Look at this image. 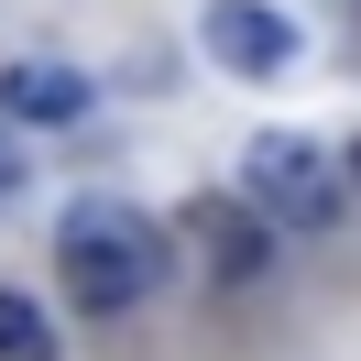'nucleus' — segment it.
<instances>
[{"label":"nucleus","instance_id":"nucleus-7","mask_svg":"<svg viewBox=\"0 0 361 361\" xmlns=\"http://www.w3.org/2000/svg\"><path fill=\"white\" fill-rule=\"evenodd\" d=\"M11 186H23V154H11V132H0V208H11Z\"/></svg>","mask_w":361,"mask_h":361},{"label":"nucleus","instance_id":"nucleus-5","mask_svg":"<svg viewBox=\"0 0 361 361\" xmlns=\"http://www.w3.org/2000/svg\"><path fill=\"white\" fill-rule=\"evenodd\" d=\"M208 55L219 66H241V77H274V66H295V23L274 11V0H208Z\"/></svg>","mask_w":361,"mask_h":361},{"label":"nucleus","instance_id":"nucleus-1","mask_svg":"<svg viewBox=\"0 0 361 361\" xmlns=\"http://www.w3.org/2000/svg\"><path fill=\"white\" fill-rule=\"evenodd\" d=\"M55 263H66V295L88 317H121L176 274V230L154 208H132V197H77L55 219Z\"/></svg>","mask_w":361,"mask_h":361},{"label":"nucleus","instance_id":"nucleus-2","mask_svg":"<svg viewBox=\"0 0 361 361\" xmlns=\"http://www.w3.org/2000/svg\"><path fill=\"white\" fill-rule=\"evenodd\" d=\"M241 208L263 230H329L339 219V164L317 154L307 132H263L241 154Z\"/></svg>","mask_w":361,"mask_h":361},{"label":"nucleus","instance_id":"nucleus-8","mask_svg":"<svg viewBox=\"0 0 361 361\" xmlns=\"http://www.w3.org/2000/svg\"><path fill=\"white\" fill-rule=\"evenodd\" d=\"M339 176H350V186H361V142H350V154H339Z\"/></svg>","mask_w":361,"mask_h":361},{"label":"nucleus","instance_id":"nucleus-6","mask_svg":"<svg viewBox=\"0 0 361 361\" xmlns=\"http://www.w3.org/2000/svg\"><path fill=\"white\" fill-rule=\"evenodd\" d=\"M0 361H66V339H55V317L33 307L23 285H0Z\"/></svg>","mask_w":361,"mask_h":361},{"label":"nucleus","instance_id":"nucleus-4","mask_svg":"<svg viewBox=\"0 0 361 361\" xmlns=\"http://www.w3.org/2000/svg\"><path fill=\"white\" fill-rule=\"evenodd\" d=\"M88 77L66 66V55H11L0 66V121H33V132H66V121H88Z\"/></svg>","mask_w":361,"mask_h":361},{"label":"nucleus","instance_id":"nucleus-3","mask_svg":"<svg viewBox=\"0 0 361 361\" xmlns=\"http://www.w3.org/2000/svg\"><path fill=\"white\" fill-rule=\"evenodd\" d=\"M186 241H197V263L219 274V285H263L274 274V230L252 219L241 197H197L186 208Z\"/></svg>","mask_w":361,"mask_h":361}]
</instances>
